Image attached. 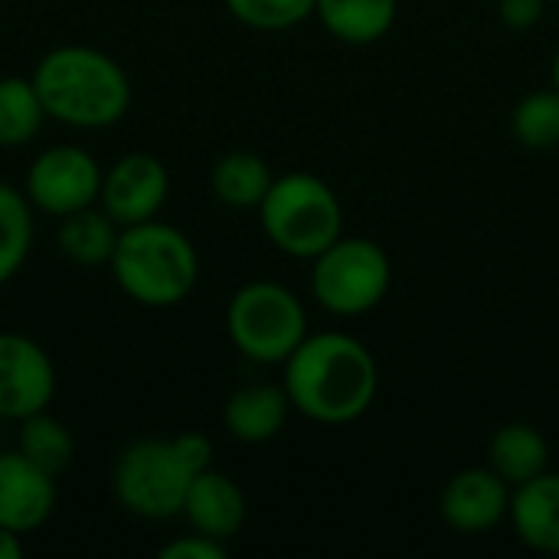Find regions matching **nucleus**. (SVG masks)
Returning a JSON list of instances; mask_svg holds the SVG:
<instances>
[{"label": "nucleus", "mask_w": 559, "mask_h": 559, "mask_svg": "<svg viewBox=\"0 0 559 559\" xmlns=\"http://www.w3.org/2000/svg\"><path fill=\"white\" fill-rule=\"evenodd\" d=\"M285 393L292 409L321 426L357 423L377 400L380 367L357 337L344 331L308 334L285 360Z\"/></svg>", "instance_id": "f257e3e1"}, {"label": "nucleus", "mask_w": 559, "mask_h": 559, "mask_svg": "<svg viewBox=\"0 0 559 559\" xmlns=\"http://www.w3.org/2000/svg\"><path fill=\"white\" fill-rule=\"evenodd\" d=\"M29 79L43 98L46 115L69 128H111L131 108L128 72L108 52L92 46L49 49Z\"/></svg>", "instance_id": "f03ea898"}, {"label": "nucleus", "mask_w": 559, "mask_h": 559, "mask_svg": "<svg viewBox=\"0 0 559 559\" xmlns=\"http://www.w3.org/2000/svg\"><path fill=\"white\" fill-rule=\"evenodd\" d=\"M210 465L213 442L203 432L141 439L118 455L111 491L128 514L141 521H170L183 514L190 481Z\"/></svg>", "instance_id": "7ed1b4c3"}, {"label": "nucleus", "mask_w": 559, "mask_h": 559, "mask_svg": "<svg viewBox=\"0 0 559 559\" xmlns=\"http://www.w3.org/2000/svg\"><path fill=\"white\" fill-rule=\"evenodd\" d=\"M108 265L118 288L144 308L180 305L200 278L197 246L160 219L121 226Z\"/></svg>", "instance_id": "20e7f679"}, {"label": "nucleus", "mask_w": 559, "mask_h": 559, "mask_svg": "<svg viewBox=\"0 0 559 559\" xmlns=\"http://www.w3.org/2000/svg\"><path fill=\"white\" fill-rule=\"evenodd\" d=\"M259 223L269 242L292 259H318L344 236V210L331 183L295 170L275 177L259 203Z\"/></svg>", "instance_id": "39448f33"}, {"label": "nucleus", "mask_w": 559, "mask_h": 559, "mask_svg": "<svg viewBox=\"0 0 559 559\" xmlns=\"http://www.w3.org/2000/svg\"><path fill=\"white\" fill-rule=\"evenodd\" d=\"M226 331L233 347L252 364H285L308 337V314L292 288L249 282L229 298Z\"/></svg>", "instance_id": "423d86ee"}, {"label": "nucleus", "mask_w": 559, "mask_h": 559, "mask_svg": "<svg viewBox=\"0 0 559 559\" xmlns=\"http://www.w3.org/2000/svg\"><path fill=\"white\" fill-rule=\"evenodd\" d=\"M393 282L383 246L364 236H341L311 259V295L334 318H360L373 311Z\"/></svg>", "instance_id": "0eeeda50"}, {"label": "nucleus", "mask_w": 559, "mask_h": 559, "mask_svg": "<svg viewBox=\"0 0 559 559\" xmlns=\"http://www.w3.org/2000/svg\"><path fill=\"white\" fill-rule=\"evenodd\" d=\"M98 160L75 144L46 147L26 170V200L29 206L49 216H69L75 210L95 206L102 193Z\"/></svg>", "instance_id": "6e6552de"}, {"label": "nucleus", "mask_w": 559, "mask_h": 559, "mask_svg": "<svg viewBox=\"0 0 559 559\" xmlns=\"http://www.w3.org/2000/svg\"><path fill=\"white\" fill-rule=\"evenodd\" d=\"M56 396V367L49 354L23 334L0 331V419L23 423L49 409Z\"/></svg>", "instance_id": "1a4fd4ad"}, {"label": "nucleus", "mask_w": 559, "mask_h": 559, "mask_svg": "<svg viewBox=\"0 0 559 559\" xmlns=\"http://www.w3.org/2000/svg\"><path fill=\"white\" fill-rule=\"evenodd\" d=\"M167 167L151 154H128L105 170L98 203L118 226H134L157 219L167 203Z\"/></svg>", "instance_id": "9d476101"}, {"label": "nucleus", "mask_w": 559, "mask_h": 559, "mask_svg": "<svg viewBox=\"0 0 559 559\" xmlns=\"http://www.w3.org/2000/svg\"><path fill=\"white\" fill-rule=\"evenodd\" d=\"M511 485L491 472V468H465L459 475L449 478L439 511L442 521L459 531V534H488L495 531L501 521H508L511 511Z\"/></svg>", "instance_id": "9b49d317"}, {"label": "nucleus", "mask_w": 559, "mask_h": 559, "mask_svg": "<svg viewBox=\"0 0 559 559\" xmlns=\"http://www.w3.org/2000/svg\"><path fill=\"white\" fill-rule=\"evenodd\" d=\"M56 475L43 472L20 449L0 452V527L13 534L39 531L56 508Z\"/></svg>", "instance_id": "f8f14e48"}, {"label": "nucleus", "mask_w": 559, "mask_h": 559, "mask_svg": "<svg viewBox=\"0 0 559 559\" xmlns=\"http://www.w3.org/2000/svg\"><path fill=\"white\" fill-rule=\"evenodd\" d=\"M246 514H249V508H246L242 488L229 475L216 472L213 465L190 481V491L183 501V518H187L190 531L226 544L242 531Z\"/></svg>", "instance_id": "ddd939ff"}, {"label": "nucleus", "mask_w": 559, "mask_h": 559, "mask_svg": "<svg viewBox=\"0 0 559 559\" xmlns=\"http://www.w3.org/2000/svg\"><path fill=\"white\" fill-rule=\"evenodd\" d=\"M288 413H292V400L285 386L249 383L226 400L223 426L233 439L246 445H262V442H272L285 429Z\"/></svg>", "instance_id": "4468645a"}, {"label": "nucleus", "mask_w": 559, "mask_h": 559, "mask_svg": "<svg viewBox=\"0 0 559 559\" xmlns=\"http://www.w3.org/2000/svg\"><path fill=\"white\" fill-rule=\"evenodd\" d=\"M524 547L559 557V475L544 472L511 491L508 511Z\"/></svg>", "instance_id": "2eb2a0df"}, {"label": "nucleus", "mask_w": 559, "mask_h": 559, "mask_svg": "<svg viewBox=\"0 0 559 559\" xmlns=\"http://www.w3.org/2000/svg\"><path fill=\"white\" fill-rule=\"evenodd\" d=\"M550 465V445L531 423H508L488 442V468L498 472L511 488L544 475Z\"/></svg>", "instance_id": "dca6fc26"}, {"label": "nucleus", "mask_w": 559, "mask_h": 559, "mask_svg": "<svg viewBox=\"0 0 559 559\" xmlns=\"http://www.w3.org/2000/svg\"><path fill=\"white\" fill-rule=\"evenodd\" d=\"M400 13V0H318L314 16L321 26L350 46H370L380 43Z\"/></svg>", "instance_id": "f3484780"}, {"label": "nucleus", "mask_w": 559, "mask_h": 559, "mask_svg": "<svg viewBox=\"0 0 559 559\" xmlns=\"http://www.w3.org/2000/svg\"><path fill=\"white\" fill-rule=\"evenodd\" d=\"M118 233H121V226L102 206H85V210H75L59 219L56 242L69 262L102 265V262H111Z\"/></svg>", "instance_id": "a211bd4d"}, {"label": "nucleus", "mask_w": 559, "mask_h": 559, "mask_svg": "<svg viewBox=\"0 0 559 559\" xmlns=\"http://www.w3.org/2000/svg\"><path fill=\"white\" fill-rule=\"evenodd\" d=\"M272 167L252 151H229L213 164L210 183L219 203L233 210H259L272 187Z\"/></svg>", "instance_id": "6ab92c4d"}, {"label": "nucleus", "mask_w": 559, "mask_h": 559, "mask_svg": "<svg viewBox=\"0 0 559 559\" xmlns=\"http://www.w3.org/2000/svg\"><path fill=\"white\" fill-rule=\"evenodd\" d=\"M46 118L49 115L43 108L33 79H20V75L0 79V147L29 144Z\"/></svg>", "instance_id": "aec40b11"}, {"label": "nucleus", "mask_w": 559, "mask_h": 559, "mask_svg": "<svg viewBox=\"0 0 559 559\" xmlns=\"http://www.w3.org/2000/svg\"><path fill=\"white\" fill-rule=\"evenodd\" d=\"M33 246V213L26 193L0 183V285H7L26 262Z\"/></svg>", "instance_id": "412c9836"}, {"label": "nucleus", "mask_w": 559, "mask_h": 559, "mask_svg": "<svg viewBox=\"0 0 559 559\" xmlns=\"http://www.w3.org/2000/svg\"><path fill=\"white\" fill-rule=\"evenodd\" d=\"M29 462H36L43 472L49 475H59L72 465V455H75V439L72 432L56 419L49 416L46 409L36 413V416H26L20 423V445H16Z\"/></svg>", "instance_id": "4be33fe9"}, {"label": "nucleus", "mask_w": 559, "mask_h": 559, "mask_svg": "<svg viewBox=\"0 0 559 559\" xmlns=\"http://www.w3.org/2000/svg\"><path fill=\"white\" fill-rule=\"evenodd\" d=\"M511 131L527 151L559 147V88H540L514 105Z\"/></svg>", "instance_id": "5701e85b"}, {"label": "nucleus", "mask_w": 559, "mask_h": 559, "mask_svg": "<svg viewBox=\"0 0 559 559\" xmlns=\"http://www.w3.org/2000/svg\"><path fill=\"white\" fill-rule=\"evenodd\" d=\"M226 10L249 29L278 33L314 16L318 0H223Z\"/></svg>", "instance_id": "b1692460"}, {"label": "nucleus", "mask_w": 559, "mask_h": 559, "mask_svg": "<svg viewBox=\"0 0 559 559\" xmlns=\"http://www.w3.org/2000/svg\"><path fill=\"white\" fill-rule=\"evenodd\" d=\"M226 557V544L223 540H213L206 534H187V537H177L170 544L160 547V559H223Z\"/></svg>", "instance_id": "393cba45"}, {"label": "nucleus", "mask_w": 559, "mask_h": 559, "mask_svg": "<svg viewBox=\"0 0 559 559\" xmlns=\"http://www.w3.org/2000/svg\"><path fill=\"white\" fill-rule=\"evenodd\" d=\"M498 16L508 29H534L544 20L547 0H495Z\"/></svg>", "instance_id": "a878e982"}, {"label": "nucleus", "mask_w": 559, "mask_h": 559, "mask_svg": "<svg viewBox=\"0 0 559 559\" xmlns=\"http://www.w3.org/2000/svg\"><path fill=\"white\" fill-rule=\"evenodd\" d=\"M23 557V537L0 527V559H16Z\"/></svg>", "instance_id": "bb28decb"}, {"label": "nucleus", "mask_w": 559, "mask_h": 559, "mask_svg": "<svg viewBox=\"0 0 559 559\" xmlns=\"http://www.w3.org/2000/svg\"><path fill=\"white\" fill-rule=\"evenodd\" d=\"M554 88H559V49L557 56H554Z\"/></svg>", "instance_id": "cd10ccee"}, {"label": "nucleus", "mask_w": 559, "mask_h": 559, "mask_svg": "<svg viewBox=\"0 0 559 559\" xmlns=\"http://www.w3.org/2000/svg\"><path fill=\"white\" fill-rule=\"evenodd\" d=\"M491 3H495V0H491Z\"/></svg>", "instance_id": "c85d7f7f"}]
</instances>
